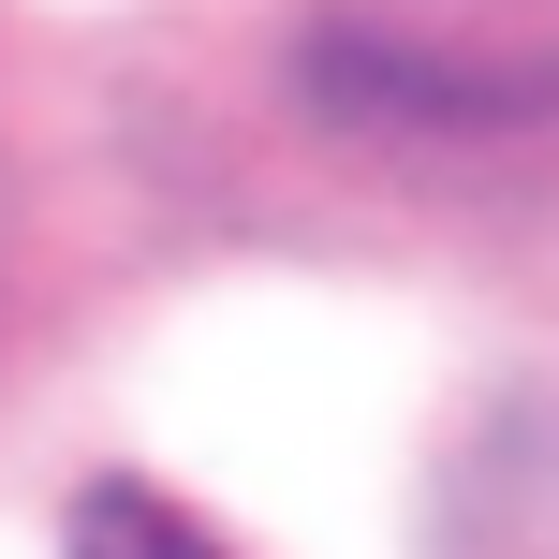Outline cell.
<instances>
[{
  "label": "cell",
  "instance_id": "obj_1",
  "mask_svg": "<svg viewBox=\"0 0 559 559\" xmlns=\"http://www.w3.org/2000/svg\"><path fill=\"white\" fill-rule=\"evenodd\" d=\"M309 45L354 104L486 133L559 104V0H309Z\"/></svg>",
  "mask_w": 559,
  "mask_h": 559
},
{
  "label": "cell",
  "instance_id": "obj_2",
  "mask_svg": "<svg viewBox=\"0 0 559 559\" xmlns=\"http://www.w3.org/2000/svg\"><path fill=\"white\" fill-rule=\"evenodd\" d=\"M74 559H222V545H206L177 501H133V486H104V501H88V531H74Z\"/></svg>",
  "mask_w": 559,
  "mask_h": 559
}]
</instances>
